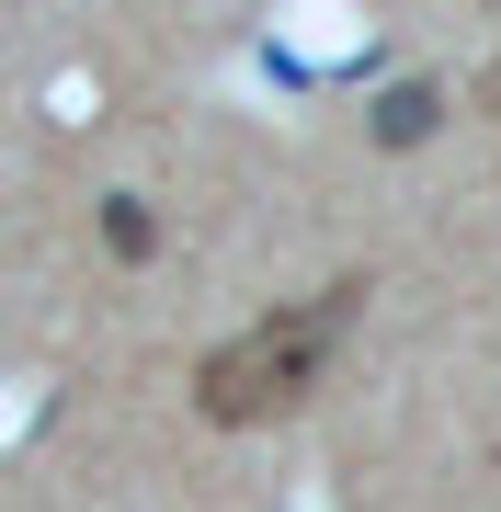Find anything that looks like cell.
Here are the masks:
<instances>
[{
    "label": "cell",
    "mask_w": 501,
    "mask_h": 512,
    "mask_svg": "<svg viewBox=\"0 0 501 512\" xmlns=\"http://www.w3.org/2000/svg\"><path fill=\"white\" fill-rule=\"evenodd\" d=\"M365 319V274H342V285H319V296H297V308H274V319H251L240 342H217L194 365V410L205 421H285L308 399L319 376H331V353H342V330Z\"/></svg>",
    "instance_id": "obj_1"
},
{
    "label": "cell",
    "mask_w": 501,
    "mask_h": 512,
    "mask_svg": "<svg viewBox=\"0 0 501 512\" xmlns=\"http://www.w3.org/2000/svg\"><path fill=\"white\" fill-rule=\"evenodd\" d=\"M433 126H445V80H388V92H376V114H365L376 148H422Z\"/></svg>",
    "instance_id": "obj_2"
},
{
    "label": "cell",
    "mask_w": 501,
    "mask_h": 512,
    "mask_svg": "<svg viewBox=\"0 0 501 512\" xmlns=\"http://www.w3.org/2000/svg\"><path fill=\"white\" fill-rule=\"evenodd\" d=\"M103 251H114V262H149V251H160V217H149L137 194H103Z\"/></svg>",
    "instance_id": "obj_3"
},
{
    "label": "cell",
    "mask_w": 501,
    "mask_h": 512,
    "mask_svg": "<svg viewBox=\"0 0 501 512\" xmlns=\"http://www.w3.org/2000/svg\"><path fill=\"white\" fill-rule=\"evenodd\" d=\"M490 114H501V69H490Z\"/></svg>",
    "instance_id": "obj_4"
},
{
    "label": "cell",
    "mask_w": 501,
    "mask_h": 512,
    "mask_svg": "<svg viewBox=\"0 0 501 512\" xmlns=\"http://www.w3.org/2000/svg\"><path fill=\"white\" fill-rule=\"evenodd\" d=\"M490 12H501V0H490Z\"/></svg>",
    "instance_id": "obj_5"
}]
</instances>
